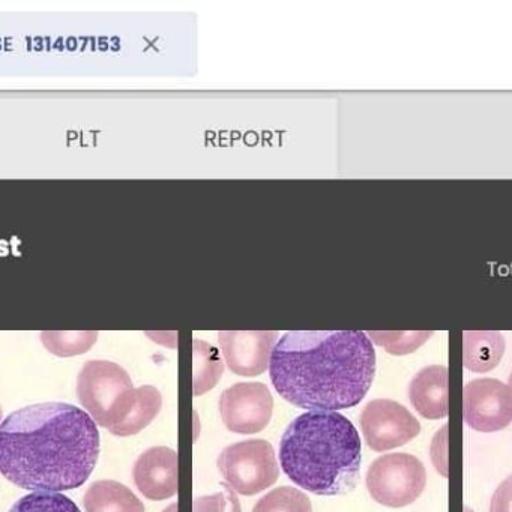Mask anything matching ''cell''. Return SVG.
<instances>
[{"label":"cell","instance_id":"21","mask_svg":"<svg viewBox=\"0 0 512 512\" xmlns=\"http://www.w3.org/2000/svg\"><path fill=\"white\" fill-rule=\"evenodd\" d=\"M223 487L224 490L218 493L197 497L193 503V512H242L235 490L227 484Z\"/></svg>","mask_w":512,"mask_h":512},{"label":"cell","instance_id":"15","mask_svg":"<svg viewBox=\"0 0 512 512\" xmlns=\"http://www.w3.org/2000/svg\"><path fill=\"white\" fill-rule=\"evenodd\" d=\"M163 407V397L155 386H140L137 388V397L131 407L127 418L122 421L119 427L112 431V434L119 437L133 436L140 433L143 428L148 427Z\"/></svg>","mask_w":512,"mask_h":512},{"label":"cell","instance_id":"19","mask_svg":"<svg viewBox=\"0 0 512 512\" xmlns=\"http://www.w3.org/2000/svg\"><path fill=\"white\" fill-rule=\"evenodd\" d=\"M10 512H82L79 506L62 493L53 491H34L20 497Z\"/></svg>","mask_w":512,"mask_h":512},{"label":"cell","instance_id":"24","mask_svg":"<svg viewBox=\"0 0 512 512\" xmlns=\"http://www.w3.org/2000/svg\"><path fill=\"white\" fill-rule=\"evenodd\" d=\"M508 385L512 388V371L511 374H509Z\"/></svg>","mask_w":512,"mask_h":512},{"label":"cell","instance_id":"22","mask_svg":"<svg viewBox=\"0 0 512 512\" xmlns=\"http://www.w3.org/2000/svg\"><path fill=\"white\" fill-rule=\"evenodd\" d=\"M490 512H512V475L500 482L491 497Z\"/></svg>","mask_w":512,"mask_h":512},{"label":"cell","instance_id":"8","mask_svg":"<svg viewBox=\"0 0 512 512\" xmlns=\"http://www.w3.org/2000/svg\"><path fill=\"white\" fill-rule=\"evenodd\" d=\"M274 398L260 382L236 383L220 397V413L233 433L254 434L265 430L272 418Z\"/></svg>","mask_w":512,"mask_h":512},{"label":"cell","instance_id":"9","mask_svg":"<svg viewBox=\"0 0 512 512\" xmlns=\"http://www.w3.org/2000/svg\"><path fill=\"white\" fill-rule=\"evenodd\" d=\"M464 421L482 433L503 430L512 421V388L497 379H475L464 386Z\"/></svg>","mask_w":512,"mask_h":512},{"label":"cell","instance_id":"4","mask_svg":"<svg viewBox=\"0 0 512 512\" xmlns=\"http://www.w3.org/2000/svg\"><path fill=\"white\" fill-rule=\"evenodd\" d=\"M77 397L98 425L112 433L137 397L130 374L110 361H89L77 377Z\"/></svg>","mask_w":512,"mask_h":512},{"label":"cell","instance_id":"11","mask_svg":"<svg viewBox=\"0 0 512 512\" xmlns=\"http://www.w3.org/2000/svg\"><path fill=\"white\" fill-rule=\"evenodd\" d=\"M134 482L143 496L166 500L178 493V454L167 446L143 452L134 464Z\"/></svg>","mask_w":512,"mask_h":512},{"label":"cell","instance_id":"6","mask_svg":"<svg viewBox=\"0 0 512 512\" xmlns=\"http://www.w3.org/2000/svg\"><path fill=\"white\" fill-rule=\"evenodd\" d=\"M427 485V470L415 455L395 452L371 463L367 488L380 505L403 508L415 502Z\"/></svg>","mask_w":512,"mask_h":512},{"label":"cell","instance_id":"10","mask_svg":"<svg viewBox=\"0 0 512 512\" xmlns=\"http://www.w3.org/2000/svg\"><path fill=\"white\" fill-rule=\"evenodd\" d=\"M278 332L221 331V350L230 370L239 376H260L271 365L272 352L277 346Z\"/></svg>","mask_w":512,"mask_h":512},{"label":"cell","instance_id":"16","mask_svg":"<svg viewBox=\"0 0 512 512\" xmlns=\"http://www.w3.org/2000/svg\"><path fill=\"white\" fill-rule=\"evenodd\" d=\"M194 350V395H203L211 391L223 376V362L217 349L203 341H193Z\"/></svg>","mask_w":512,"mask_h":512},{"label":"cell","instance_id":"5","mask_svg":"<svg viewBox=\"0 0 512 512\" xmlns=\"http://www.w3.org/2000/svg\"><path fill=\"white\" fill-rule=\"evenodd\" d=\"M217 464L226 484L242 496L260 493L280 478L274 448L262 439L227 446Z\"/></svg>","mask_w":512,"mask_h":512},{"label":"cell","instance_id":"1","mask_svg":"<svg viewBox=\"0 0 512 512\" xmlns=\"http://www.w3.org/2000/svg\"><path fill=\"white\" fill-rule=\"evenodd\" d=\"M98 457L97 422L73 404L23 407L0 425V470L25 490L61 493L82 487Z\"/></svg>","mask_w":512,"mask_h":512},{"label":"cell","instance_id":"13","mask_svg":"<svg viewBox=\"0 0 512 512\" xmlns=\"http://www.w3.org/2000/svg\"><path fill=\"white\" fill-rule=\"evenodd\" d=\"M86 512H145L142 500L118 481H97L86 491Z\"/></svg>","mask_w":512,"mask_h":512},{"label":"cell","instance_id":"18","mask_svg":"<svg viewBox=\"0 0 512 512\" xmlns=\"http://www.w3.org/2000/svg\"><path fill=\"white\" fill-rule=\"evenodd\" d=\"M253 512H313V506L307 494L298 488L283 485L262 497Z\"/></svg>","mask_w":512,"mask_h":512},{"label":"cell","instance_id":"3","mask_svg":"<svg viewBox=\"0 0 512 512\" xmlns=\"http://www.w3.org/2000/svg\"><path fill=\"white\" fill-rule=\"evenodd\" d=\"M361 437L338 412L311 410L290 422L280 442V463L299 487L319 496L355 490L361 475Z\"/></svg>","mask_w":512,"mask_h":512},{"label":"cell","instance_id":"20","mask_svg":"<svg viewBox=\"0 0 512 512\" xmlns=\"http://www.w3.org/2000/svg\"><path fill=\"white\" fill-rule=\"evenodd\" d=\"M368 337L389 353L406 355L422 346L431 337V332H368Z\"/></svg>","mask_w":512,"mask_h":512},{"label":"cell","instance_id":"23","mask_svg":"<svg viewBox=\"0 0 512 512\" xmlns=\"http://www.w3.org/2000/svg\"><path fill=\"white\" fill-rule=\"evenodd\" d=\"M163 512H178V503H172V505L167 506Z\"/></svg>","mask_w":512,"mask_h":512},{"label":"cell","instance_id":"2","mask_svg":"<svg viewBox=\"0 0 512 512\" xmlns=\"http://www.w3.org/2000/svg\"><path fill=\"white\" fill-rule=\"evenodd\" d=\"M269 374L293 406L337 412L364 400L376 374V352L361 331L287 332L274 347Z\"/></svg>","mask_w":512,"mask_h":512},{"label":"cell","instance_id":"14","mask_svg":"<svg viewBox=\"0 0 512 512\" xmlns=\"http://www.w3.org/2000/svg\"><path fill=\"white\" fill-rule=\"evenodd\" d=\"M464 365L467 370H493L505 353V338L496 331H466L463 334Z\"/></svg>","mask_w":512,"mask_h":512},{"label":"cell","instance_id":"17","mask_svg":"<svg viewBox=\"0 0 512 512\" xmlns=\"http://www.w3.org/2000/svg\"><path fill=\"white\" fill-rule=\"evenodd\" d=\"M44 347L53 355L68 358V356L82 355L88 352L98 340V332L76 331V332H52L44 331L41 334Z\"/></svg>","mask_w":512,"mask_h":512},{"label":"cell","instance_id":"12","mask_svg":"<svg viewBox=\"0 0 512 512\" xmlns=\"http://www.w3.org/2000/svg\"><path fill=\"white\" fill-rule=\"evenodd\" d=\"M409 398L419 415L427 419L448 416V370L430 365L415 374L409 385Z\"/></svg>","mask_w":512,"mask_h":512},{"label":"cell","instance_id":"7","mask_svg":"<svg viewBox=\"0 0 512 512\" xmlns=\"http://www.w3.org/2000/svg\"><path fill=\"white\" fill-rule=\"evenodd\" d=\"M362 433L373 451H388L406 445L421 431L418 419L392 400H373L362 410Z\"/></svg>","mask_w":512,"mask_h":512}]
</instances>
